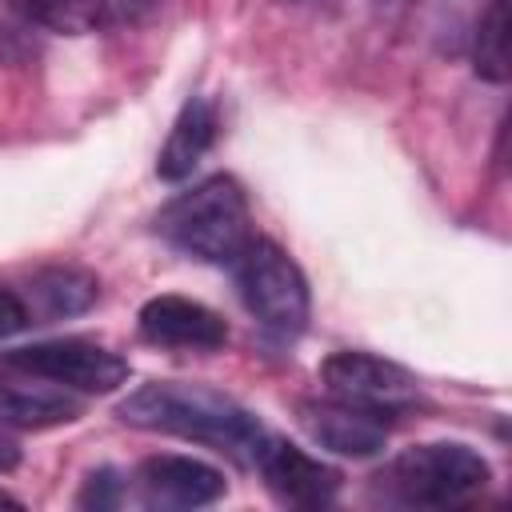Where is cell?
Returning a JSON list of instances; mask_svg holds the SVG:
<instances>
[{
	"mask_svg": "<svg viewBox=\"0 0 512 512\" xmlns=\"http://www.w3.org/2000/svg\"><path fill=\"white\" fill-rule=\"evenodd\" d=\"M116 416L144 432H168L180 440L208 444L248 468L256 460V448L268 436V428L232 396L204 384H176V380H152L136 388L128 400H120Z\"/></svg>",
	"mask_w": 512,
	"mask_h": 512,
	"instance_id": "6da1fadb",
	"label": "cell"
},
{
	"mask_svg": "<svg viewBox=\"0 0 512 512\" xmlns=\"http://www.w3.org/2000/svg\"><path fill=\"white\" fill-rule=\"evenodd\" d=\"M156 232L172 248L208 264H232L256 236L248 196L232 176H208L188 192L172 196L156 212Z\"/></svg>",
	"mask_w": 512,
	"mask_h": 512,
	"instance_id": "7a4b0ae2",
	"label": "cell"
},
{
	"mask_svg": "<svg viewBox=\"0 0 512 512\" xmlns=\"http://www.w3.org/2000/svg\"><path fill=\"white\" fill-rule=\"evenodd\" d=\"M492 480L488 460L456 440H436V444H416L408 452H400L384 476H380V492L392 504L404 508H456L476 500Z\"/></svg>",
	"mask_w": 512,
	"mask_h": 512,
	"instance_id": "3957f363",
	"label": "cell"
},
{
	"mask_svg": "<svg viewBox=\"0 0 512 512\" xmlns=\"http://www.w3.org/2000/svg\"><path fill=\"white\" fill-rule=\"evenodd\" d=\"M228 268L236 276V292H240L244 308L252 312V320L264 332H272L276 340H296L304 332L308 308H312L308 280L280 244L252 236Z\"/></svg>",
	"mask_w": 512,
	"mask_h": 512,
	"instance_id": "277c9868",
	"label": "cell"
},
{
	"mask_svg": "<svg viewBox=\"0 0 512 512\" xmlns=\"http://www.w3.org/2000/svg\"><path fill=\"white\" fill-rule=\"evenodd\" d=\"M12 372L24 376H40L52 380L68 392H112L128 380V360L116 356L104 344L80 340V336H64V340H40V344H24L0 356Z\"/></svg>",
	"mask_w": 512,
	"mask_h": 512,
	"instance_id": "5b68a950",
	"label": "cell"
},
{
	"mask_svg": "<svg viewBox=\"0 0 512 512\" xmlns=\"http://www.w3.org/2000/svg\"><path fill=\"white\" fill-rule=\"evenodd\" d=\"M320 380H324L328 396L348 400V404L368 408V412H380L388 420H396L420 404L416 376L404 372L400 364L384 360V356H372V352H352V348L332 352L320 364Z\"/></svg>",
	"mask_w": 512,
	"mask_h": 512,
	"instance_id": "8992f818",
	"label": "cell"
},
{
	"mask_svg": "<svg viewBox=\"0 0 512 512\" xmlns=\"http://www.w3.org/2000/svg\"><path fill=\"white\" fill-rule=\"evenodd\" d=\"M252 468L264 476V484L272 488V496L280 504H296V508H320V504H332L336 488H340V476L308 456L304 448L280 440V436H264V444L256 448V460Z\"/></svg>",
	"mask_w": 512,
	"mask_h": 512,
	"instance_id": "52a82bcc",
	"label": "cell"
},
{
	"mask_svg": "<svg viewBox=\"0 0 512 512\" xmlns=\"http://www.w3.org/2000/svg\"><path fill=\"white\" fill-rule=\"evenodd\" d=\"M300 424L320 448L340 452V456H356V460L376 456L388 440V428H392L388 416L356 408V404L336 400V396L300 404Z\"/></svg>",
	"mask_w": 512,
	"mask_h": 512,
	"instance_id": "ba28073f",
	"label": "cell"
},
{
	"mask_svg": "<svg viewBox=\"0 0 512 512\" xmlns=\"http://www.w3.org/2000/svg\"><path fill=\"white\" fill-rule=\"evenodd\" d=\"M140 336L156 348H192L212 352L228 344V324L200 300L188 296H156L140 308Z\"/></svg>",
	"mask_w": 512,
	"mask_h": 512,
	"instance_id": "9c48e42d",
	"label": "cell"
},
{
	"mask_svg": "<svg viewBox=\"0 0 512 512\" xmlns=\"http://www.w3.org/2000/svg\"><path fill=\"white\" fill-rule=\"evenodd\" d=\"M136 488L156 508H204L224 496V476L192 456H148L136 468Z\"/></svg>",
	"mask_w": 512,
	"mask_h": 512,
	"instance_id": "30bf717a",
	"label": "cell"
},
{
	"mask_svg": "<svg viewBox=\"0 0 512 512\" xmlns=\"http://www.w3.org/2000/svg\"><path fill=\"white\" fill-rule=\"evenodd\" d=\"M80 416V396L60 388V384H40V376L28 380H12L0 376V424L4 428H24V432H40V428H56Z\"/></svg>",
	"mask_w": 512,
	"mask_h": 512,
	"instance_id": "8fae6325",
	"label": "cell"
},
{
	"mask_svg": "<svg viewBox=\"0 0 512 512\" xmlns=\"http://www.w3.org/2000/svg\"><path fill=\"white\" fill-rule=\"evenodd\" d=\"M212 144H216V108L208 100L192 96L180 108V116H176V124H172L160 156H156V172L164 180H184L208 156Z\"/></svg>",
	"mask_w": 512,
	"mask_h": 512,
	"instance_id": "7c38bea8",
	"label": "cell"
},
{
	"mask_svg": "<svg viewBox=\"0 0 512 512\" xmlns=\"http://www.w3.org/2000/svg\"><path fill=\"white\" fill-rule=\"evenodd\" d=\"M96 280L80 268H48L36 272L32 284L20 292L28 308V324H48L60 316H76L96 300Z\"/></svg>",
	"mask_w": 512,
	"mask_h": 512,
	"instance_id": "4fadbf2b",
	"label": "cell"
},
{
	"mask_svg": "<svg viewBox=\"0 0 512 512\" xmlns=\"http://www.w3.org/2000/svg\"><path fill=\"white\" fill-rule=\"evenodd\" d=\"M476 76L504 84L508 80V0H492L476 24Z\"/></svg>",
	"mask_w": 512,
	"mask_h": 512,
	"instance_id": "5bb4252c",
	"label": "cell"
},
{
	"mask_svg": "<svg viewBox=\"0 0 512 512\" xmlns=\"http://www.w3.org/2000/svg\"><path fill=\"white\" fill-rule=\"evenodd\" d=\"M28 8L40 24L64 36H80L100 24V0H28Z\"/></svg>",
	"mask_w": 512,
	"mask_h": 512,
	"instance_id": "9a60e30c",
	"label": "cell"
},
{
	"mask_svg": "<svg viewBox=\"0 0 512 512\" xmlns=\"http://www.w3.org/2000/svg\"><path fill=\"white\" fill-rule=\"evenodd\" d=\"M156 8H160V0H100V20H112V24H144Z\"/></svg>",
	"mask_w": 512,
	"mask_h": 512,
	"instance_id": "2e32d148",
	"label": "cell"
},
{
	"mask_svg": "<svg viewBox=\"0 0 512 512\" xmlns=\"http://www.w3.org/2000/svg\"><path fill=\"white\" fill-rule=\"evenodd\" d=\"M80 504H84V508H112V504H120V484H116V476H112V472H96V476L88 480V488L80 492Z\"/></svg>",
	"mask_w": 512,
	"mask_h": 512,
	"instance_id": "e0dca14e",
	"label": "cell"
},
{
	"mask_svg": "<svg viewBox=\"0 0 512 512\" xmlns=\"http://www.w3.org/2000/svg\"><path fill=\"white\" fill-rule=\"evenodd\" d=\"M4 504H8V508H16V500H12V496H4V492H0V508H4Z\"/></svg>",
	"mask_w": 512,
	"mask_h": 512,
	"instance_id": "ac0fdd59",
	"label": "cell"
}]
</instances>
